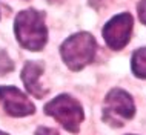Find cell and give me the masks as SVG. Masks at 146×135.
Instances as JSON below:
<instances>
[{
	"label": "cell",
	"mask_w": 146,
	"mask_h": 135,
	"mask_svg": "<svg viewBox=\"0 0 146 135\" xmlns=\"http://www.w3.org/2000/svg\"><path fill=\"white\" fill-rule=\"evenodd\" d=\"M14 32L19 43L28 51H40L48 40L45 14L37 9L20 11L14 22Z\"/></svg>",
	"instance_id": "cell-1"
},
{
	"label": "cell",
	"mask_w": 146,
	"mask_h": 135,
	"mask_svg": "<svg viewBox=\"0 0 146 135\" xmlns=\"http://www.w3.org/2000/svg\"><path fill=\"white\" fill-rule=\"evenodd\" d=\"M97 43L88 32H77L62 43L60 54L71 71H80L94 60Z\"/></svg>",
	"instance_id": "cell-2"
},
{
	"label": "cell",
	"mask_w": 146,
	"mask_h": 135,
	"mask_svg": "<svg viewBox=\"0 0 146 135\" xmlns=\"http://www.w3.org/2000/svg\"><path fill=\"white\" fill-rule=\"evenodd\" d=\"M45 114L56 118L71 134L78 132L80 124L85 118L83 108L80 106V103L68 94H62L57 95L56 98H52L45 106Z\"/></svg>",
	"instance_id": "cell-3"
},
{
	"label": "cell",
	"mask_w": 146,
	"mask_h": 135,
	"mask_svg": "<svg viewBox=\"0 0 146 135\" xmlns=\"http://www.w3.org/2000/svg\"><path fill=\"white\" fill-rule=\"evenodd\" d=\"M134 115H135V105L131 95L118 88L109 91L103 105V120L114 128H120Z\"/></svg>",
	"instance_id": "cell-4"
},
{
	"label": "cell",
	"mask_w": 146,
	"mask_h": 135,
	"mask_svg": "<svg viewBox=\"0 0 146 135\" xmlns=\"http://www.w3.org/2000/svg\"><path fill=\"white\" fill-rule=\"evenodd\" d=\"M132 25L134 19L129 13H123L112 17L103 28V38L106 45L114 51H120L121 48H125L131 40Z\"/></svg>",
	"instance_id": "cell-5"
},
{
	"label": "cell",
	"mask_w": 146,
	"mask_h": 135,
	"mask_svg": "<svg viewBox=\"0 0 146 135\" xmlns=\"http://www.w3.org/2000/svg\"><path fill=\"white\" fill-rule=\"evenodd\" d=\"M0 105L11 117H26L35 112L31 100L14 86H0Z\"/></svg>",
	"instance_id": "cell-6"
},
{
	"label": "cell",
	"mask_w": 146,
	"mask_h": 135,
	"mask_svg": "<svg viewBox=\"0 0 146 135\" xmlns=\"http://www.w3.org/2000/svg\"><path fill=\"white\" fill-rule=\"evenodd\" d=\"M43 72V65L37 62H26V65L22 69V80L25 83V88L28 89L31 95L37 98L45 97L48 91L43 89L40 85V75Z\"/></svg>",
	"instance_id": "cell-7"
},
{
	"label": "cell",
	"mask_w": 146,
	"mask_h": 135,
	"mask_svg": "<svg viewBox=\"0 0 146 135\" xmlns=\"http://www.w3.org/2000/svg\"><path fill=\"white\" fill-rule=\"evenodd\" d=\"M131 68L139 78H146V48H140L132 54Z\"/></svg>",
	"instance_id": "cell-8"
},
{
	"label": "cell",
	"mask_w": 146,
	"mask_h": 135,
	"mask_svg": "<svg viewBox=\"0 0 146 135\" xmlns=\"http://www.w3.org/2000/svg\"><path fill=\"white\" fill-rule=\"evenodd\" d=\"M11 71H14V62L5 51H0V75H6Z\"/></svg>",
	"instance_id": "cell-9"
},
{
	"label": "cell",
	"mask_w": 146,
	"mask_h": 135,
	"mask_svg": "<svg viewBox=\"0 0 146 135\" xmlns=\"http://www.w3.org/2000/svg\"><path fill=\"white\" fill-rule=\"evenodd\" d=\"M137 11H139L140 22L146 25V0H140V3L137 5Z\"/></svg>",
	"instance_id": "cell-10"
},
{
	"label": "cell",
	"mask_w": 146,
	"mask_h": 135,
	"mask_svg": "<svg viewBox=\"0 0 146 135\" xmlns=\"http://www.w3.org/2000/svg\"><path fill=\"white\" fill-rule=\"evenodd\" d=\"M35 135H60L56 129L52 128H46V126H40L35 130Z\"/></svg>",
	"instance_id": "cell-11"
},
{
	"label": "cell",
	"mask_w": 146,
	"mask_h": 135,
	"mask_svg": "<svg viewBox=\"0 0 146 135\" xmlns=\"http://www.w3.org/2000/svg\"><path fill=\"white\" fill-rule=\"evenodd\" d=\"M0 135H8V134H5V132H2V130H0Z\"/></svg>",
	"instance_id": "cell-12"
}]
</instances>
